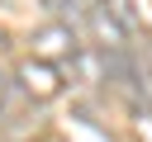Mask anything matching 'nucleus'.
I'll return each mask as SVG.
<instances>
[{
	"label": "nucleus",
	"instance_id": "obj_1",
	"mask_svg": "<svg viewBox=\"0 0 152 142\" xmlns=\"http://www.w3.org/2000/svg\"><path fill=\"white\" fill-rule=\"evenodd\" d=\"M28 57H38V62H52V66H66L86 43H81V28L71 24V19H52V24H43V28H33V38H28Z\"/></svg>",
	"mask_w": 152,
	"mask_h": 142
},
{
	"label": "nucleus",
	"instance_id": "obj_2",
	"mask_svg": "<svg viewBox=\"0 0 152 142\" xmlns=\"http://www.w3.org/2000/svg\"><path fill=\"white\" fill-rule=\"evenodd\" d=\"M14 85L33 99V104H52L62 90H66V71L52 66V62H38V57H24L14 66Z\"/></svg>",
	"mask_w": 152,
	"mask_h": 142
},
{
	"label": "nucleus",
	"instance_id": "obj_3",
	"mask_svg": "<svg viewBox=\"0 0 152 142\" xmlns=\"http://www.w3.org/2000/svg\"><path fill=\"white\" fill-rule=\"evenodd\" d=\"M38 5H43V9H52V14H71V24H76V19H81V9H86L90 0H38Z\"/></svg>",
	"mask_w": 152,
	"mask_h": 142
},
{
	"label": "nucleus",
	"instance_id": "obj_4",
	"mask_svg": "<svg viewBox=\"0 0 152 142\" xmlns=\"http://www.w3.org/2000/svg\"><path fill=\"white\" fill-rule=\"evenodd\" d=\"M10 85H14V76L0 71V114H5V104H10Z\"/></svg>",
	"mask_w": 152,
	"mask_h": 142
}]
</instances>
